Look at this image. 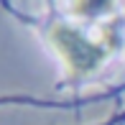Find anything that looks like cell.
Wrapping results in <instances>:
<instances>
[{
    "mask_svg": "<svg viewBox=\"0 0 125 125\" xmlns=\"http://www.w3.org/2000/svg\"><path fill=\"white\" fill-rule=\"evenodd\" d=\"M49 43L61 59L66 74L72 79H82V77H89L92 72H97L115 49V38L110 33H105L102 38L100 36L92 38L69 23L51 26Z\"/></svg>",
    "mask_w": 125,
    "mask_h": 125,
    "instance_id": "6da1fadb",
    "label": "cell"
},
{
    "mask_svg": "<svg viewBox=\"0 0 125 125\" xmlns=\"http://www.w3.org/2000/svg\"><path fill=\"white\" fill-rule=\"evenodd\" d=\"M115 5V0H74V13L79 18H100L107 15Z\"/></svg>",
    "mask_w": 125,
    "mask_h": 125,
    "instance_id": "7a4b0ae2",
    "label": "cell"
}]
</instances>
